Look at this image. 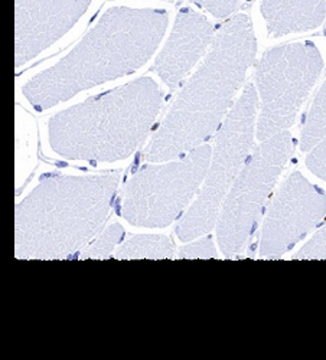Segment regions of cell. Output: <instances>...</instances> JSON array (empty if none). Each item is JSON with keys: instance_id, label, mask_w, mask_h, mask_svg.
I'll use <instances>...</instances> for the list:
<instances>
[{"instance_id": "6da1fadb", "label": "cell", "mask_w": 326, "mask_h": 360, "mask_svg": "<svg viewBox=\"0 0 326 360\" xmlns=\"http://www.w3.org/2000/svg\"><path fill=\"white\" fill-rule=\"evenodd\" d=\"M256 55L251 22L239 15L225 22L211 51L166 114L144 150L147 162H169L202 146L222 124Z\"/></svg>"}, {"instance_id": "d6986e66", "label": "cell", "mask_w": 326, "mask_h": 360, "mask_svg": "<svg viewBox=\"0 0 326 360\" xmlns=\"http://www.w3.org/2000/svg\"><path fill=\"white\" fill-rule=\"evenodd\" d=\"M306 165L309 170L326 182V137L311 150Z\"/></svg>"}, {"instance_id": "5b68a950", "label": "cell", "mask_w": 326, "mask_h": 360, "mask_svg": "<svg viewBox=\"0 0 326 360\" xmlns=\"http://www.w3.org/2000/svg\"><path fill=\"white\" fill-rule=\"evenodd\" d=\"M257 103L254 85L247 84L218 129L211 163L199 193L176 228L181 241H192L217 225L221 205L254 148Z\"/></svg>"}, {"instance_id": "9a60e30c", "label": "cell", "mask_w": 326, "mask_h": 360, "mask_svg": "<svg viewBox=\"0 0 326 360\" xmlns=\"http://www.w3.org/2000/svg\"><path fill=\"white\" fill-rule=\"evenodd\" d=\"M123 236H125V229L120 224L110 225L81 252L82 254L81 258H93V259L108 258L114 252L115 247L122 243Z\"/></svg>"}, {"instance_id": "3957f363", "label": "cell", "mask_w": 326, "mask_h": 360, "mask_svg": "<svg viewBox=\"0 0 326 360\" xmlns=\"http://www.w3.org/2000/svg\"><path fill=\"white\" fill-rule=\"evenodd\" d=\"M166 26L165 11L110 9L64 59L29 81L23 96L42 111L82 89L132 74L153 55Z\"/></svg>"}, {"instance_id": "30bf717a", "label": "cell", "mask_w": 326, "mask_h": 360, "mask_svg": "<svg viewBox=\"0 0 326 360\" xmlns=\"http://www.w3.org/2000/svg\"><path fill=\"white\" fill-rule=\"evenodd\" d=\"M92 0H16L15 64L31 61L78 22Z\"/></svg>"}, {"instance_id": "277c9868", "label": "cell", "mask_w": 326, "mask_h": 360, "mask_svg": "<svg viewBox=\"0 0 326 360\" xmlns=\"http://www.w3.org/2000/svg\"><path fill=\"white\" fill-rule=\"evenodd\" d=\"M162 105L161 86L149 77L136 79L56 114L49 122V144L74 160L126 159L149 136Z\"/></svg>"}, {"instance_id": "9c48e42d", "label": "cell", "mask_w": 326, "mask_h": 360, "mask_svg": "<svg viewBox=\"0 0 326 360\" xmlns=\"http://www.w3.org/2000/svg\"><path fill=\"white\" fill-rule=\"evenodd\" d=\"M326 212L325 192L299 173L289 174L275 195L260 233L258 252L279 258L316 228Z\"/></svg>"}, {"instance_id": "4fadbf2b", "label": "cell", "mask_w": 326, "mask_h": 360, "mask_svg": "<svg viewBox=\"0 0 326 360\" xmlns=\"http://www.w3.org/2000/svg\"><path fill=\"white\" fill-rule=\"evenodd\" d=\"M175 254V245L165 235H133L115 251L118 259H163Z\"/></svg>"}, {"instance_id": "ac0fdd59", "label": "cell", "mask_w": 326, "mask_h": 360, "mask_svg": "<svg viewBox=\"0 0 326 360\" xmlns=\"http://www.w3.org/2000/svg\"><path fill=\"white\" fill-rule=\"evenodd\" d=\"M191 2L217 18H227L237 11L240 0H191Z\"/></svg>"}, {"instance_id": "e0dca14e", "label": "cell", "mask_w": 326, "mask_h": 360, "mask_svg": "<svg viewBox=\"0 0 326 360\" xmlns=\"http://www.w3.org/2000/svg\"><path fill=\"white\" fill-rule=\"evenodd\" d=\"M298 259H325L326 258V226H323L311 241L294 255Z\"/></svg>"}, {"instance_id": "8fae6325", "label": "cell", "mask_w": 326, "mask_h": 360, "mask_svg": "<svg viewBox=\"0 0 326 360\" xmlns=\"http://www.w3.org/2000/svg\"><path fill=\"white\" fill-rule=\"evenodd\" d=\"M211 42V23L195 11L184 8L177 15L172 35L155 63L158 75L170 89H176Z\"/></svg>"}, {"instance_id": "7c38bea8", "label": "cell", "mask_w": 326, "mask_h": 360, "mask_svg": "<svg viewBox=\"0 0 326 360\" xmlns=\"http://www.w3.org/2000/svg\"><path fill=\"white\" fill-rule=\"evenodd\" d=\"M261 12L273 37L309 31L326 13L325 0H263Z\"/></svg>"}, {"instance_id": "52a82bcc", "label": "cell", "mask_w": 326, "mask_h": 360, "mask_svg": "<svg viewBox=\"0 0 326 360\" xmlns=\"http://www.w3.org/2000/svg\"><path fill=\"white\" fill-rule=\"evenodd\" d=\"M290 155L291 137L287 131L261 140L253 148L221 205L215 225L224 255L235 257L246 251Z\"/></svg>"}, {"instance_id": "8992f818", "label": "cell", "mask_w": 326, "mask_h": 360, "mask_svg": "<svg viewBox=\"0 0 326 360\" xmlns=\"http://www.w3.org/2000/svg\"><path fill=\"white\" fill-rule=\"evenodd\" d=\"M213 150L202 144L165 165H144L123 191V218L143 228H165L196 199L211 163Z\"/></svg>"}, {"instance_id": "5bb4252c", "label": "cell", "mask_w": 326, "mask_h": 360, "mask_svg": "<svg viewBox=\"0 0 326 360\" xmlns=\"http://www.w3.org/2000/svg\"><path fill=\"white\" fill-rule=\"evenodd\" d=\"M326 137V81L320 86L319 93L309 110L305 127L302 131L301 148L309 152L319 141Z\"/></svg>"}, {"instance_id": "7a4b0ae2", "label": "cell", "mask_w": 326, "mask_h": 360, "mask_svg": "<svg viewBox=\"0 0 326 360\" xmlns=\"http://www.w3.org/2000/svg\"><path fill=\"white\" fill-rule=\"evenodd\" d=\"M120 173L48 174L15 212V255L63 259L82 252L104 231Z\"/></svg>"}, {"instance_id": "ba28073f", "label": "cell", "mask_w": 326, "mask_h": 360, "mask_svg": "<svg viewBox=\"0 0 326 360\" xmlns=\"http://www.w3.org/2000/svg\"><path fill=\"white\" fill-rule=\"evenodd\" d=\"M322 67L320 52L311 42L286 44L263 55L256 72L260 140L283 133L293 124Z\"/></svg>"}, {"instance_id": "2e32d148", "label": "cell", "mask_w": 326, "mask_h": 360, "mask_svg": "<svg viewBox=\"0 0 326 360\" xmlns=\"http://www.w3.org/2000/svg\"><path fill=\"white\" fill-rule=\"evenodd\" d=\"M217 248L211 236L201 238L199 241L182 247L176 254V258H215Z\"/></svg>"}]
</instances>
